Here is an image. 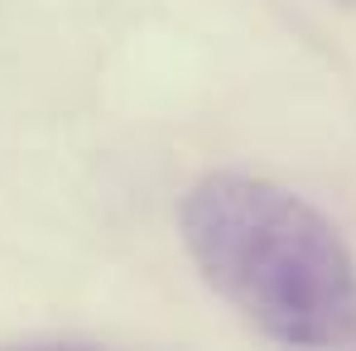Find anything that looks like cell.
Returning <instances> with one entry per match:
<instances>
[{"instance_id": "6da1fadb", "label": "cell", "mask_w": 356, "mask_h": 351, "mask_svg": "<svg viewBox=\"0 0 356 351\" xmlns=\"http://www.w3.org/2000/svg\"><path fill=\"white\" fill-rule=\"evenodd\" d=\"M178 231L202 279L270 342H356V255L298 193L250 174H207L183 197Z\"/></svg>"}]
</instances>
